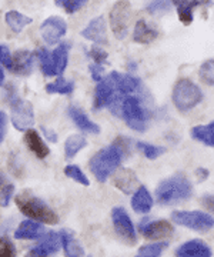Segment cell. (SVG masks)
I'll return each mask as SVG.
<instances>
[{"instance_id": "obj_1", "label": "cell", "mask_w": 214, "mask_h": 257, "mask_svg": "<svg viewBox=\"0 0 214 257\" xmlns=\"http://www.w3.org/2000/svg\"><path fill=\"white\" fill-rule=\"evenodd\" d=\"M193 194L191 182L183 173H176L164 179L156 189V197L160 204H174L184 202Z\"/></svg>"}, {"instance_id": "obj_2", "label": "cell", "mask_w": 214, "mask_h": 257, "mask_svg": "<svg viewBox=\"0 0 214 257\" xmlns=\"http://www.w3.org/2000/svg\"><path fill=\"white\" fill-rule=\"evenodd\" d=\"M16 206L25 216L30 217L33 221L46 223V224H56L59 216L56 211L52 210L42 199L36 197L30 192H22L15 199Z\"/></svg>"}, {"instance_id": "obj_3", "label": "cell", "mask_w": 214, "mask_h": 257, "mask_svg": "<svg viewBox=\"0 0 214 257\" xmlns=\"http://www.w3.org/2000/svg\"><path fill=\"white\" fill-rule=\"evenodd\" d=\"M123 156H124V153L114 145L99 150L92 157V160L89 163L90 170L96 177V180L100 183H104L116 172V169L120 166Z\"/></svg>"}, {"instance_id": "obj_4", "label": "cell", "mask_w": 214, "mask_h": 257, "mask_svg": "<svg viewBox=\"0 0 214 257\" xmlns=\"http://www.w3.org/2000/svg\"><path fill=\"white\" fill-rule=\"evenodd\" d=\"M173 103L177 110L188 111L203 100V92L200 87L188 79H180L173 89Z\"/></svg>"}, {"instance_id": "obj_5", "label": "cell", "mask_w": 214, "mask_h": 257, "mask_svg": "<svg viewBox=\"0 0 214 257\" xmlns=\"http://www.w3.org/2000/svg\"><path fill=\"white\" fill-rule=\"evenodd\" d=\"M171 220L178 226H184L194 231H207L214 226V219L200 210H176L171 213Z\"/></svg>"}, {"instance_id": "obj_6", "label": "cell", "mask_w": 214, "mask_h": 257, "mask_svg": "<svg viewBox=\"0 0 214 257\" xmlns=\"http://www.w3.org/2000/svg\"><path fill=\"white\" fill-rule=\"evenodd\" d=\"M121 114L129 124V127L136 132H144L146 130V120L147 114L141 106V101L134 96H127L123 99L121 103Z\"/></svg>"}, {"instance_id": "obj_7", "label": "cell", "mask_w": 214, "mask_h": 257, "mask_svg": "<svg viewBox=\"0 0 214 257\" xmlns=\"http://www.w3.org/2000/svg\"><path fill=\"white\" fill-rule=\"evenodd\" d=\"M131 20V5L129 2H117L114 3L110 12V26L114 36L123 40L129 33V26Z\"/></svg>"}, {"instance_id": "obj_8", "label": "cell", "mask_w": 214, "mask_h": 257, "mask_svg": "<svg viewBox=\"0 0 214 257\" xmlns=\"http://www.w3.org/2000/svg\"><path fill=\"white\" fill-rule=\"evenodd\" d=\"M12 123L20 132H28L35 124V111L32 103L22 99H13L12 104Z\"/></svg>"}, {"instance_id": "obj_9", "label": "cell", "mask_w": 214, "mask_h": 257, "mask_svg": "<svg viewBox=\"0 0 214 257\" xmlns=\"http://www.w3.org/2000/svg\"><path fill=\"white\" fill-rule=\"evenodd\" d=\"M112 221L116 233L126 244H129V246L136 244V240H137L136 230H134V226L131 223L130 216L127 214V211L123 207H114L112 210Z\"/></svg>"}, {"instance_id": "obj_10", "label": "cell", "mask_w": 214, "mask_h": 257, "mask_svg": "<svg viewBox=\"0 0 214 257\" xmlns=\"http://www.w3.org/2000/svg\"><path fill=\"white\" fill-rule=\"evenodd\" d=\"M67 32V23L65 19L59 16H52L46 19L40 26V35L47 45H55Z\"/></svg>"}, {"instance_id": "obj_11", "label": "cell", "mask_w": 214, "mask_h": 257, "mask_svg": "<svg viewBox=\"0 0 214 257\" xmlns=\"http://www.w3.org/2000/svg\"><path fill=\"white\" fill-rule=\"evenodd\" d=\"M120 94L116 92L114 83H113L112 77H106L104 80L99 82L96 92H94V109L99 110L106 106H110L113 101L120 100Z\"/></svg>"}, {"instance_id": "obj_12", "label": "cell", "mask_w": 214, "mask_h": 257, "mask_svg": "<svg viewBox=\"0 0 214 257\" xmlns=\"http://www.w3.org/2000/svg\"><path fill=\"white\" fill-rule=\"evenodd\" d=\"M173 226L167 220H144L140 224V233L149 240H164L173 236Z\"/></svg>"}, {"instance_id": "obj_13", "label": "cell", "mask_w": 214, "mask_h": 257, "mask_svg": "<svg viewBox=\"0 0 214 257\" xmlns=\"http://www.w3.org/2000/svg\"><path fill=\"white\" fill-rule=\"evenodd\" d=\"M112 182L113 186H116L124 194H131V193L134 194V190L137 189V184H139V179L131 169L123 167L117 172H114Z\"/></svg>"}, {"instance_id": "obj_14", "label": "cell", "mask_w": 214, "mask_h": 257, "mask_svg": "<svg viewBox=\"0 0 214 257\" xmlns=\"http://www.w3.org/2000/svg\"><path fill=\"white\" fill-rule=\"evenodd\" d=\"M82 36L87 40H92L97 45H107L109 40H107V29H106V22L103 16L93 19L87 28L83 29L82 32Z\"/></svg>"}, {"instance_id": "obj_15", "label": "cell", "mask_w": 214, "mask_h": 257, "mask_svg": "<svg viewBox=\"0 0 214 257\" xmlns=\"http://www.w3.org/2000/svg\"><path fill=\"white\" fill-rule=\"evenodd\" d=\"M177 257H211V248L201 240L194 239L181 244L176 250Z\"/></svg>"}, {"instance_id": "obj_16", "label": "cell", "mask_w": 214, "mask_h": 257, "mask_svg": "<svg viewBox=\"0 0 214 257\" xmlns=\"http://www.w3.org/2000/svg\"><path fill=\"white\" fill-rule=\"evenodd\" d=\"M33 59L35 55L29 50H19L12 57V67L10 72L16 74H23L26 76L32 72L33 67Z\"/></svg>"}, {"instance_id": "obj_17", "label": "cell", "mask_w": 214, "mask_h": 257, "mask_svg": "<svg viewBox=\"0 0 214 257\" xmlns=\"http://www.w3.org/2000/svg\"><path fill=\"white\" fill-rule=\"evenodd\" d=\"M112 77L116 92L120 96H126V94H131L133 92L137 90L139 87V80L136 77H133L130 74H121L119 72H112L109 74Z\"/></svg>"}, {"instance_id": "obj_18", "label": "cell", "mask_w": 214, "mask_h": 257, "mask_svg": "<svg viewBox=\"0 0 214 257\" xmlns=\"http://www.w3.org/2000/svg\"><path fill=\"white\" fill-rule=\"evenodd\" d=\"M25 143L29 147L30 152H33L39 159H46L50 153V149L46 146V143L43 142V139L40 138L36 130L30 128L25 133Z\"/></svg>"}, {"instance_id": "obj_19", "label": "cell", "mask_w": 214, "mask_h": 257, "mask_svg": "<svg viewBox=\"0 0 214 257\" xmlns=\"http://www.w3.org/2000/svg\"><path fill=\"white\" fill-rule=\"evenodd\" d=\"M131 207L136 213L146 214L153 207V197L144 186H140L131 197Z\"/></svg>"}, {"instance_id": "obj_20", "label": "cell", "mask_w": 214, "mask_h": 257, "mask_svg": "<svg viewBox=\"0 0 214 257\" xmlns=\"http://www.w3.org/2000/svg\"><path fill=\"white\" fill-rule=\"evenodd\" d=\"M69 116L72 117V120L75 121L76 126L80 128V130L87 132V133H92V135H99V133H100V127H99L94 121H92V120L89 119L87 114H86L82 109L72 106V107L69 109Z\"/></svg>"}, {"instance_id": "obj_21", "label": "cell", "mask_w": 214, "mask_h": 257, "mask_svg": "<svg viewBox=\"0 0 214 257\" xmlns=\"http://www.w3.org/2000/svg\"><path fill=\"white\" fill-rule=\"evenodd\" d=\"M158 37V32L156 29L149 26L144 20H139L134 26L133 32V40L137 42L140 45H149L151 42H154Z\"/></svg>"}, {"instance_id": "obj_22", "label": "cell", "mask_w": 214, "mask_h": 257, "mask_svg": "<svg viewBox=\"0 0 214 257\" xmlns=\"http://www.w3.org/2000/svg\"><path fill=\"white\" fill-rule=\"evenodd\" d=\"M45 233L43 226L33 220H25L19 224V227L16 229L15 237L16 239H38Z\"/></svg>"}, {"instance_id": "obj_23", "label": "cell", "mask_w": 214, "mask_h": 257, "mask_svg": "<svg viewBox=\"0 0 214 257\" xmlns=\"http://www.w3.org/2000/svg\"><path fill=\"white\" fill-rule=\"evenodd\" d=\"M60 241L63 244V250H65L66 257H83L84 250L83 247L79 244V241L75 239L72 231L63 230L60 231Z\"/></svg>"}, {"instance_id": "obj_24", "label": "cell", "mask_w": 214, "mask_h": 257, "mask_svg": "<svg viewBox=\"0 0 214 257\" xmlns=\"http://www.w3.org/2000/svg\"><path fill=\"white\" fill-rule=\"evenodd\" d=\"M67 57H69V45L62 43L53 50L52 53V62H53V69L56 76H62L65 73L67 67Z\"/></svg>"}, {"instance_id": "obj_25", "label": "cell", "mask_w": 214, "mask_h": 257, "mask_svg": "<svg viewBox=\"0 0 214 257\" xmlns=\"http://www.w3.org/2000/svg\"><path fill=\"white\" fill-rule=\"evenodd\" d=\"M191 138L201 142L205 146L214 147V121L208 123V124H200L191 128Z\"/></svg>"}, {"instance_id": "obj_26", "label": "cell", "mask_w": 214, "mask_h": 257, "mask_svg": "<svg viewBox=\"0 0 214 257\" xmlns=\"http://www.w3.org/2000/svg\"><path fill=\"white\" fill-rule=\"evenodd\" d=\"M59 246H60V236L56 234V233H49L46 239L43 240L39 246L32 248V250H35L40 256L50 257L59 250Z\"/></svg>"}, {"instance_id": "obj_27", "label": "cell", "mask_w": 214, "mask_h": 257, "mask_svg": "<svg viewBox=\"0 0 214 257\" xmlns=\"http://www.w3.org/2000/svg\"><path fill=\"white\" fill-rule=\"evenodd\" d=\"M173 5L177 8V15L180 22H183L186 26H188L190 23H193V9H195L197 6H201L204 3L200 2H173Z\"/></svg>"}, {"instance_id": "obj_28", "label": "cell", "mask_w": 214, "mask_h": 257, "mask_svg": "<svg viewBox=\"0 0 214 257\" xmlns=\"http://www.w3.org/2000/svg\"><path fill=\"white\" fill-rule=\"evenodd\" d=\"M5 19H6L8 26H9L13 32H16V33L22 32L23 29L32 23V19L28 18V16H25V15H22V13H19L18 10H10V12H8Z\"/></svg>"}, {"instance_id": "obj_29", "label": "cell", "mask_w": 214, "mask_h": 257, "mask_svg": "<svg viewBox=\"0 0 214 257\" xmlns=\"http://www.w3.org/2000/svg\"><path fill=\"white\" fill-rule=\"evenodd\" d=\"M86 145H87V142H86V139L83 136H80V135H72V136H69L65 142L66 157L67 159H73L82 149L86 147Z\"/></svg>"}, {"instance_id": "obj_30", "label": "cell", "mask_w": 214, "mask_h": 257, "mask_svg": "<svg viewBox=\"0 0 214 257\" xmlns=\"http://www.w3.org/2000/svg\"><path fill=\"white\" fill-rule=\"evenodd\" d=\"M49 93H59V94H70L75 90V83L63 77H59L56 82L49 83L46 86Z\"/></svg>"}, {"instance_id": "obj_31", "label": "cell", "mask_w": 214, "mask_h": 257, "mask_svg": "<svg viewBox=\"0 0 214 257\" xmlns=\"http://www.w3.org/2000/svg\"><path fill=\"white\" fill-rule=\"evenodd\" d=\"M166 241H160V243H153V244H146L143 247L139 248V253L136 257H160L163 250L167 248Z\"/></svg>"}, {"instance_id": "obj_32", "label": "cell", "mask_w": 214, "mask_h": 257, "mask_svg": "<svg viewBox=\"0 0 214 257\" xmlns=\"http://www.w3.org/2000/svg\"><path fill=\"white\" fill-rule=\"evenodd\" d=\"M38 57L42 72L46 76H56L55 69H53V62H52V53H49L46 49H40L38 50Z\"/></svg>"}, {"instance_id": "obj_33", "label": "cell", "mask_w": 214, "mask_h": 257, "mask_svg": "<svg viewBox=\"0 0 214 257\" xmlns=\"http://www.w3.org/2000/svg\"><path fill=\"white\" fill-rule=\"evenodd\" d=\"M200 80L207 84V86H214V59L205 60L200 67Z\"/></svg>"}, {"instance_id": "obj_34", "label": "cell", "mask_w": 214, "mask_h": 257, "mask_svg": "<svg viewBox=\"0 0 214 257\" xmlns=\"http://www.w3.org/2000/svg\"><path fill=\"white\" fill-rule=\"evenodd\" d=\"M137 149H139L140 152H141L144 156L147 157L149 160H154V159L160 157L163 153H164V152H166V149H164V147L154 146V145L144 143V142H137Z\"/></svg>"}, {"instance_id": "obj_35", "label": "cell", "mask_w": 214, "mask_h": 257, "mask_svg": "<svg viewBox=\"0 0 214 257\" xmlns=\"http://www.w3.org/2000/svg\"><path fill=\"white\" fill-rule=\"evenodd\" d=\"M65 175L67 177H70L72 180H75L77 183L83 184V186H89V179L86 177L83 172L80 170V167H77V166H66L65 167Z\"/></svg>"}, {"instance_id": "obj_36", "label": "cell", "mask_w": 214, "mask_h": 257, "mask_svg": "<svg viewBox=\"0 0 214 257\" xmlns=\"http://www.w3.org/2000/svg\"><path fill=\"white\" fill-rule=\"evenodd\" d=\"M171 2H166V0H156L147 5V12L150 15H164L167 13L170 8H171Z\"/></svg>"}, {"instance_id": "obj_37", "label": "cell", "mask_w": 214, "mask_h": 257, "mask_svg": "<svg viewBox=\"0 0 214 257\" xmlns=\"http://www.w3.org/2000/svg\"><path fill=\"white\" fill-rule=\"evenodd\" d=\"M86 0H57L56 5L63 8L67 13H75L77 10H80L86 5Z\"/></svg>"}, {"instance_id": "obj_38", "label": "cell", "mask_w": 214, "mask_h": 257, "mask_svg": "<svg viewBox=\"0 0 214 257\" xmlns=\"http://www.w3.org/2000/svg\"><path fill=\"white\" fill-rule=\"evenodd\" d=\"M0 257H16V247L8 237H0Z\"/></svg>"}, {"instance_id": "obj_39", "label": "cell", "mask_w": 214, "mask_h": 257, "mask_svg": "<svg viewBox=\"0 0 214 257\" xmlns=\"http://www.w3.org/2000/svg\"><path fill=\"white\" fill-rule=\"evenodd\" d=\"M89 56L92 57L94 60V64H99V66H103V64H107V52L106 50H103L102 47L99 46H94L90 49V52H89Z\"/></svg>"}, {"instance_id": "obj_40", "label": "cell", "mask_w": 214, "mask_h": 257, "mask_svg": "<svg viewBox=\"0 0 214 257\" xmlns=\"http://www.w3.org/2000/svg\"><path fill=\"white\" fill-rule=\"evenodd\" d=\"M13 192H15V186H13V184H8V186H5V187L0 190V206H2V207L9 206Z\"/></svg>"}, {"instance_id": "obj_41", "label": "cell", "mask_w": 214, "mask_h": 257, "mask_svg": "<svg viewBox=\"0 0 214 257\" xmlns=\"http://www.w3.org/2000/svg\"><path fill=\"white\" fill-rule=\"evenodd\" d=\"M0 64L8 67L9 70L12 67V55H10L9 47L5 46V45L0 46Z\"/></svg>"}, {"instance_id": "obj_42", "label": "cell", "mask_w": 214, "mask_h": 257, "mask_svg": "<svg viewBox=\"0 0 214 257\" xmlns=\"http://www.w3.org/2000/svg\"><path fill=\"white\" fill-rule=\"evenodd\" d=\"M6 124H8L6 113L0 110V145H2V142L5 140V136H6Z\"/></svg>"}, {"instance_id": "obj_43", "label": "cell", "mask_w": 214, "mask_h": 257, "mask_svg": "<svg viewBox=\"0 0 214 257\" xmlns=\"http://www.w3.org/2000/svg\"><path fill=\"white\" fill-rule=\"evenodd\" d=\"M103 66H99V64H93L90 66V73H92V77L96 82H102V73H103Z\"/></svg>"}, {"instance_id": "obj_44", "label": "cell", "mask_w": 214, "mask_h": 257, "mask_svg": "<svg viewBox=\"0 0 214 257\" xmlns=\"http://www.w3.org/2000/svg\"><path fill=\"white\" fill-rule=\"evenodd\" d=\"M201 203L204 204L208 210L214 213V196H204V197L201 199Z\"/></svg>"}, {"instance_id": "obj_45", "label": "cell", "mask_w": 214, "mask_h": 257, "mask_svg": "<svg viewBox=\"0 0 214 257\" xmlns=\"http://www.w3.org/2000/svg\"><path fill=\"white\" fill-rule=\"evenodd\" d=\"M195 176H197L198 182H204L205 179L208 177V170H207V169H203V167H198V169L195 170Z\"/></svg>"}, {"instance_id": "obj_46", "label": "cell", "mask_w": 214, "mask_h": 257, "mask_svg": "<svg viewBox=\"0 0 214 257\" xmlns=\"http://www.w3.org/2000/svg\"><path fill=\"white\" fill-rule=\"evenodd\" d=\"M42 132H43V133L46 135V138L49 139L50 142H53V143H55V142H57V135L55 133V132L49 130V128H46L45 126H42Z\"/></svg>"}, {"instance_id": "obj_47", "label": "cell", "mask_w": 214, "mask_h": 257, "mask_svg": "<svg viewBox=\"0 0 214 257\" xmlns=\"http://www.w3.org/2000/svg\"><path fill=\"white\" fill-rule=\"evenodd\" d=\"M3 84H5V72H3V67L0 64V86H3Z\"/></svg>"}, {"instance_id": "obj_48", "label": "cell", "mask_w": 214, "mask_h": 257, "mask_svg": "<svg viewBox=\"0 0 214 257\" xmlns=\"http://www.w3.org/2000/svg\"><path fill=\"white\" fill-rule=\"evenodd\" d=\"M26 257H45V256H40V254H39V253H36L35 250H30Z\"/></svg>"}, {"instance_id": "obj_49", "label": "cell", "mask_w": 214, "mask_h": 257, "mask_svg": "<svg viewBox=\"0 0 214 257\" xmlns=\"http://www.w3.org/2000/svg\"><path fill=\"white\" fill-rule=\"evenodd\" d=\"M0 183H2V176H0Z\"/></svg>"}]
</instances>
